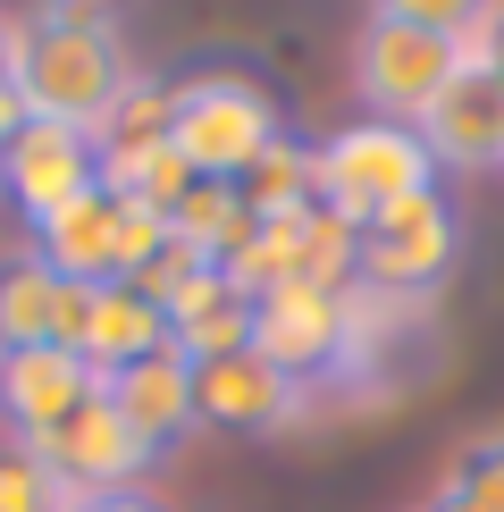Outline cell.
I'll list each match as a JSON object with an SVG mask.
<instances>
[{
  "instance_id": "1",
  "label": "cell",
  "mask_w": 504,
  "mask_h": 512,
  "mask_svg": "<svg viewBox=\"0 0 504 512\" xmlns=\"http://www.w3.org/2000/svg\"><path fill=\"white\" fill-rule=\"evenodd\" d=\"M9 76L34 118L76 126V135H101V118L135 93L118 26L101 9H59V0H42L34 17L9 26Z\"/></svg>"
},
{
  "instance_id": "2",
  "label": "cell",
  "mask_w": 504,
  "mask_h": 512,
  "mask_svg": "<svg viewBox=\"0 0 504 512\" xmlns=\"http://www.w3.org/2000/svg\"><path fill=\"white\" fill-rule=\"evenodd\" d=\"M269 143H286L278 135V101L252 76H185V84H168V152L194 168V177L244 185Z\"/></svg>"
},
{
  "instance_id": "3",
  "label": "cell",
  "mask_w": 504,
  "mask_h": 512,
  "mask_svg": "<svg viewBox=\"0 0 504 512\" xmlns=\"http://www.w3.org/2000/svg\"><path fill=\"white\" fill-rule=\"evenodd\" d=\"M311 177H320V210H336L345 227H370L378 210L412 202L437 185V160L420 143V126H387V118H362L345 135H328L311 152Z\"/></svg>"
},
{
  "instance_id": "4",
  "label": "cell",
  "mask_w": 504,
  "mask_h": 512,
  "mask_svg": "<svg viewBox=\"0 0 504 512\" xmlns=\"http://www.w3.org/2000/svg\"><path fill=\"white\" fill-rule=\"evenodd\" d=\"M160 244H168V219L135 194H110V185H93L84 202H68L59 219L34 227V252L68 286H135Z\"/></svg>"
},
{
  "instance_id": "5",
  "label": "cell",
  "mask_w": 504,
  "mask_h": 512,
  "mask_svg": "<svg viewBox=\"0 0 504 512\" xmlns=\"http://www.w3.org/2000/svg\"><path fill=\"white\" fill-rule=\"evenodd\" d=\"M462 68H471V42L404 26V17H370L362 42H353V93H362L370 118H387V126H420Z\"/></svg>"
},
{
  "instance_id": "6",
  "label": "cell",
  "mask_w": 504,
  "mask_h": 512,
  "mask_svg": "<svg viewBox=\"0 0 504 512\" xmlns=\"http://www.w3.org/2000/svg\"><path fill=\"white\" fill-rule=\"evenodd\" d=\"M454 252H462V219L437 202V185H429V194L378 210L370 227H353V286L420 294V286H437V277L454 269Z\"/></svg>"
},
{
  "instance_id": "7",
  "label": "cell",
  "mask_w": 504,
  "mask_h": 512,
  "mask_svg": "<svg viewBox=\"0 0 504 512\" xmlns=\"http://www.w3.org/2000/svg\"><path fill=\"white\" fill-rule=\"evenodd\" d=\"M26 454H34V462H51V471L68 479L76 496H126V487H135V479L160 462L152 445H143V437L118 420V403L101 395V387L84 395V412H68L42 445H26Z\"/></svg>"
},
{
  "instance_id": "8",
  "label": "cell",
  "mask_w": 504,
  "mask_h": 512,
  "mask_svg": "<svg viewBox=\"0 0 504 512\" xmlns=\"http://www.w3.org/2000/svg\"><path fill=\"white\" fill-rule=\"evenodd\" d=\"M194 412L210 429H236V437H286L294 420L311 412V387L244 345V353L194 361Z\"/></svg>"
},
{
  "instance_id": "9",
  "label": "cell",
  "mask_w": 504,
  "mask_h": 512,
  "mask_svg": "<svg viewBox=\"0 0 504 512\" xmlns=\"http://www.w3.org/2000/svg\"><path fill=\"white\" fill-rule=\"evenodd\" d=\"M101 185V152L93 135H76V126H51V118H26V135L0 143V194H9L26 219H59L68 202H84Z\"/></svg>"
},
{
  "instance_id": "10",
  "label": "cell",
  "mask_w": 504,
  "mask_h": 512,
  "mask_svg": "<svg viewBox=\"0 0 504 512\" xmlns=\"http://www.w3.org/2000/svg\"><path fill=\"white\" fill-rule=\"evenodd\" d=\"M252 353L311 387L320 370L345 361V294L336 286H269V294H252Z\"/></svg>"
},
{
  "instance_id": "11",
  "label": "cell",
  "mask_w": 504,
  "mask_h": 512,
  "mask_svg": "<svg viewBox=\"0 0 504 512\" xmlns=\"http://www.w3.org/2000/svg\"><path fill=\"white\" fill-rule=\"evenodd\" d=\"M84 294L93 286H68L34 244L0 252V353H34V345H59L76 353L84 336Z\"/></svg>"
},
{
  "instance_id": "12",
  "label": "cell",
  "mask_w": 504,
  "mask_h": 512,
  "mask_svg": "<svg viewBox=\"0 0 504 512\" xmlns=\"http://www.w3.org/2000/svg\"><path fill=\"white\" fill-rule=\"evenodd\" d=\"M101 387V370L84 353L34 345V353H0V420L17 445H42L68 412H84V395Z\"/></svg>"
},
{
  "instance_id": "13",
  "label": "cell",
  "mask_w": 504,
  "mask_h": 512,
  "mask_svg": "<svg viewBox=\"0 0 504 512\" xmlns=\"http://www.w3.org/2000/svg\"><path fill=\"white\" fill-rule=\"evenodd\" d=\"M420 143L437 168H504V84L488 68H462L420 118Z\"/></svg>"
},
{
  "instance_id": "14",
  "label": "cell",
  "mask_w": 504,
  "mask_h": 512,
  "mask_svg": "<svg viewBox=\"0 0 504 512\" xmlns=\"http://www.w3.org/2000/svg\"><path fill=\"white\" fill-rule=\"evenodd\" d=\"M101 395L118 403V420L152 445V454H168V445L202 420L194 412V361H185L177 345L152 353V361H135V370H110V378H101Z\"/></svg>"
},
{
  "instance_id": "15",
  "label": "cell",
  "mask_w": 504,
  "mask_h": 512,
  "mask_svg": "<svg viewBox=\"0 0 504 512\" xmlns=\"http://www.w3.org/2000/svg\"><path fill=\"white\" fill-rule=\"evenodd\" d=\"M177 345V328H168V311L160 303H143L135 286H93L84 294V336H76V353L93 361L101 378L110 370H135V361H152Z\"/></svg>"
},
{
  "instance_id": "16",
  "label": "cell",
  "mask_w": 504,
  "mask_h": 512,
  "mask_svg": "<svg viewBox=\"0 0 504 512\" xmlns=\"http://www.w3.org/2000/svg\"><path fill=\"white\" fill-rule=\"evenodd\" d=\"M93 152H101V185H110V194H135V185L168 160V84H143L135 76V93L101 118Z\"/></svg>"
},
{
  "instance_id": "17",
  "label": "cell",
  "mask_w": 504,
  "mask_h": 512,
  "mask_svg": "<svg viewBox=\"0 0 504 512\" xmlns=\"http://www.w3.org/2000/svg\"><path fill=\"white\" fill-rule=\"evenodd\" d=\"M437 504H454V512H504V429H479V437L446 462Z\"/></svg>"
},
{
  "instance_id": "18",
  "label": "cell",
  "mask_w": 504,
  "mask_h": 512,
  "mask_svg": "<svg viewBox=\"0 0 504 512\" xmlns=\"http://www.w3.org/2000/svg\"><path fill=\"white\" fill-rule=\"evenodd\" d=\"M76 504H84V496L51 471V462H34L26 445L0 454V512H76Z\"/></svg>"
},
{
  "instance_id": "19",
  "label": "cell",
  "mask_w": 504,
  "mask_h": 512,
  "mask_svg": "<svg viewBox=\"0 0 504 512\" xmlns=\"http://www.w3.org/2000/svg\"><path fill=\"white\" fill-rule=\"evenodd\" d=\"M244 345H252V303H244V294H227V303H210L202 319L177 328V353L185 361H219V353H244Z\"/></svg>"
},
{
  "instance_id": "20",
  "label": "cell",
  "mask_w": 504,
  "mask_h": 512,
  "mask_svg": "<svg viewBox=\"0 0 504 512\" xmlns=\"http://www.w3.org/2000/svg\"><path fill=\"white\" fill-rule=\"evenodd\" d=\"M488 9L496 0H378V17H404V26H429V34H454V42H471V26Z\"/></svg>"
},
{
  "instance_id": "21",
  "label": "cell",
  "mask_w": 504,
  "mask_h": 512,
  "mask_svg": "<svg viewBox=\"0 0 504 512\" xmlns=\"http://www.w3.org/2000/svg\"><path fill=\"white\" fill-rule=\"evenodd\" d=\"M471 68H488V76L504 84V0H496V9L471 26Z\"/></svg>"
},
{
  "instance_id": "22",
  "label": "cell",
  "mask_w": 504,
  "mask_h": 512,
  "mask_svg": "<svg viewBox=\"0 0 504 512\" xmlns=\"http://www.w3.org/2000/svg\"><path fill=\"white\" fill-rule=\"evenodd\" d=\"M76 512H168V504H152L143 487H126V496H84Z\"/></svg>"
},
{
  "instance_id": "23",
  "label": "cell",
  "mask_w": 504,
  "mask_h": 512,
  "mask_svg": "<svg viewBox=\"0 0 504 512\" xmlns=\"http://www.w3.org/2000/svg\"><path fill=\"white\" fill-rule=\"evenodd\" d=\"M0 76H9V17H0Z\"/></svg>"
},
{
  "instance_id": "24",
  "label": "cell",
  "mask_w": 504,
  "mask_h": 512,
  "mask_svg": "<svg viewBox=\"0 0 504 512\" xmlns=\"http://www.w3.org/2000/svg\"><path fill=\"white\" fill-rule=\"evenodd\" d=\"M59 9H101V0H59Z\"/></svg>"
},
{
  "instance_id": "25",
  "label": "cell",
  "mask_w": 504,
  "mask_h": 512,
  "mask_svg": "<svg viewBox=\"0 0 504 512\" xmlns=\"http://www.w3.org/2000/svg\"><path fill=\"white\" fill-rule=\"evenodd\" d=\"M429 512H454V504H429Z\"/></svg>"
}]
</instances>
